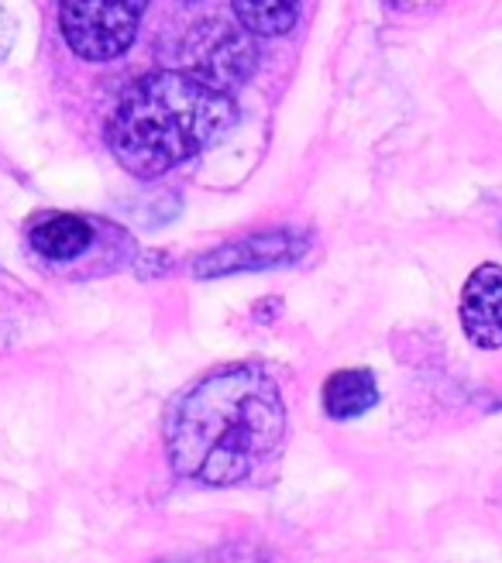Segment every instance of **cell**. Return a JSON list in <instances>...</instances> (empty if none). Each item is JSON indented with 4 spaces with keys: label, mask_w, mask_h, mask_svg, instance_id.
Listing matches in <instances>:
<instances>
[{
    "label": "cell",
    "mask_w": 502,
    "mask_h": 563,
    "mask_svg": "<svg viewBox=\"0 0 502 563\" xmlns=\"http://www.w3.org/2000/svg\"><path fill=\"white\" fill-rule=\"evenodd\" d=\"M149 0H63L59 27L66 45L87 63H110L134 45Z\"/></svg>",
    "instance_id": "3957f363"
},
{
    "label": "cell",
    "mask_w": 502,
    "mask_h": 563,
    "mask_svg": "<svg viewBox=\"0 0 502 563\" xmlns=\"http://www.w3.org/2000/svg\"><path fill=\"white\" fill-rule=\"evenodd\" d=\"M306 244L310 241L296 231L255 234V238L217 247V251H210V255H200L197 262H193V275L197 278H220V275H238V272L283 268V265H293L296 258H303Z\"/></svg>",
    "instance_id": "5b68a950"
},
{
    "label": "cell",
    "mask_w": 502,
    "mask_h": 563,
    "mask_svg": "<svg viewBox=\"0 0 502 563\" xmlns=\"http://www.w3.org/2000/svg\"><path fill=\"white\" fill-rule=\"evenodd\" d=\"M28 238H32V247L39 251L42 258L69 262V258L83 255V251L90 247L94 231H90V223L83 217H76V213H42L32 223Z\"/></svg>",
    "instance_id": "52a82bcc"
},
{
    "label": "cell",
    "mask_w": 502,
    "mask_h": 563,
    "mask_svg": "<svg viewBox=\"0 0 502 563\" xmlns=\"http://www.w3.org/2000/svg\"><path fill=\"white\" fill-rule=\"evenodd\" d=\"M231 11L244 32L255 38H279L293 32L299 18V0H231Z\"/></svg>",
    "instance_id": "9c48e42d"
},
{
    "label": "cell",
    "mask_w": 502,
    "mask_h": 563,
    "mask_svg": "<svg viewBox=\"0 0 502 563\" xmlns=\"http://www.w3.org/2000/svg\"><path fill=\"white\" fill-rule=\"evenodd\" d=\"M234 118L231 93L214 90L183 69H165L121 93L107 121V145L124 173L155 179L210 148Z\"/></svg>",
    "instance_id": "7a4b0ae2"
},
{
    "label": "cell",
    "mask_w": 502,
    "mask_h": 563,
    "mask_svg": "<svg viewBox=\"0 0 502 563\" xmlns=\"http://www.w3.org/2000/svg\"><path fill=\"white\" fill-rule=\"evenodd\" d=\"M259 66V48L255 35L244 32L241 24L225 18H207L189 27L183 38L179 69L193 79L207 82L214 90H234L255 73Z\"/></svg>",
    "instance_id": "277c9868"
},
{
    "label": "cell",
    "mask_w": 502,
    "mask_h": 563,
    "mask_svg": "<svg viewBox=\"0 0 502 563\" xmlns=\"http://www.w3.org/2000/svg\"><path fill=\"white\" fill-rule=\"evenodd\" d=\"M324 412L330 419H358L379 402V382L369 368H345L324 382Z\"/></svg>",
    "instance_id": "ba28073f"
},
{
    "label": "cell",
    "mask_w": 502,
    "mask_h": 563,
    "mask_svg": "<svg viewBox=\"0 0 502 563\" xmlns=\"http://www.w3.org/2000/svg\"><path fill=\"white\" fill-rule=\"evenodd\" d=\"M389 4H396L403 11H424V8H437L444 0H389Z\"/></svg>",
    "instance_id": "7c38bea8"
},
{
    "label": "cell",
    "mask_w": 502,
    "mask_h": 563,
    "mask_svg": "<svg viewBox=\"0 0 502 563\" xmlns=\"http://www.w3.org/2000/svg\"><path fill=\"white\" fill-rule=\"evenodd\" d=\"M286 440V399L259 364H231L193 382L165 412V454L183 482H248Z\"/></svg>",
    "instance_id": "6da1fadb"
},
{
    "label": "cell",
    "mask_w": 502,
    "mask_h": 563,
    "mask_svg": "<svg viewBox=\"0 0 502 563\" xmlns=\"http://www.w3.org/2000/svg\"><path fill=\"white\" fill-rule=\"evenodd\" d=\"M461 330L476 347H502V268L479 265L461 289Z\"/></svg>",
    "instance_id": "8992f818"
},
{
    "label": "cell",
    "mask_w": 502,
    "mask_h": 563,
    "mask_svg": "<svg viewBox=\"0 0 502 563\" xmlns=\"http://www.w3.org/2000/svg\"><path fill=\"white\" fill-rule=\"evenodd\" d=\"M14 38H18V21L8 8H0V66H4V59L11 55Z\"/></svg>",
    "instance_id": "30bf717a"
},
{
    "label": "cell",
    "mask_w": 502,
    "mask_h": 563,
    "mask_svg": "<svg viewBox=\"0 0 502 563\" xmlns=\"http://www.w3.org/2000/svg\"><path fill=\"white\" fill-rule=\"evenodd\" d=\"M176 563H262V556H255L251 550H225V553H210V556H197V560H176Z\"/></svg>",
    "instance_id": "8fae6325"
}]
</instances>
